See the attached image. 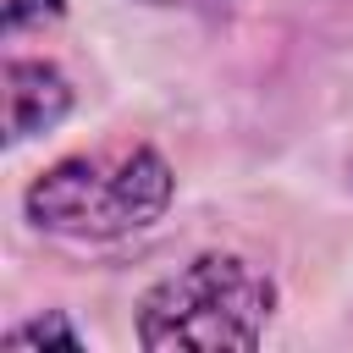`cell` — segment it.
I'll use <instances>...</instances> for the list:
<instances>
[{
  "instance_id": "obj_1",
  "label": "cell",
  "mask_w": 353,
  "mask_h": 353,
  "mask_svg": "<svg viewBox=\"0 0 353 353\" xmlns=\"http://www.w3.org/2000/svg\"><path fill=\"white\" fill-rule=\"evenodd\" d=\"M171 204V165L143 143L55 160L28 188V215L61 237H121L160 221Z\"/></svg>"
},
{
  "instance_id": "obj_2",
  "label": "cell",
  "mask_w": 353,
  "mask_h": 353,
  "mask_svg": "<svg viewBox=\"0 0 353 353\" xmlns=\"http://www.w3.org/2000/svg\"><path fill=\"white\" fill-rule=\"evenodd\" d=\"M276 287L237 254H199L182 270H171L138 309V342L165 353V347H193V353H221V347H259V331L270 320Z\"/></svg>"
},
{
  "instance_id": "obj_3",
  "label": "cell",
  "mask_w": 353,
  "mask_h": 353,
  "mask_svg": "<svg viewBox=\"0 0 353 353\" xmlns=\"http://www.w3.org/2000/svg\"><path fill=\"white\" fill-rule=\"evenodd\" d=\"M72 110V88L44 61H11L6 66V138H33L55 127Z\"/></svg>"
},
{
  "instance_id": "obj_4",
  "label": "cell",
  "mask_w": 353,
  "mask_h": 353,
  "mask_svg": "<svg viewBox=\"0 0 353 353\" xmlns=\"http://www.w3.org/2000/svg\"><path fill=\"white\" fill-rule=\"evenodd\" d=\"M44 342H55V347H77V331L66 325V320H33V325H17V331H6V353H28V347H44Z\"/></svg>"
},
{
  "instance_id": "obj_5",
  "label": "cell",
  "mask_w": 353,
  "mask_h": 353,
  "mask_svg": "<svg viewBox=\"0 0 353 353\" xmlns=\"http://www.w3.org/2000/svg\"><path fill=\"white\" fill-rule=\"evenodd\" d=\"M0 17H6V28H28V22L61 17V0H0Z\"/></svg>"
}]
</instances>
